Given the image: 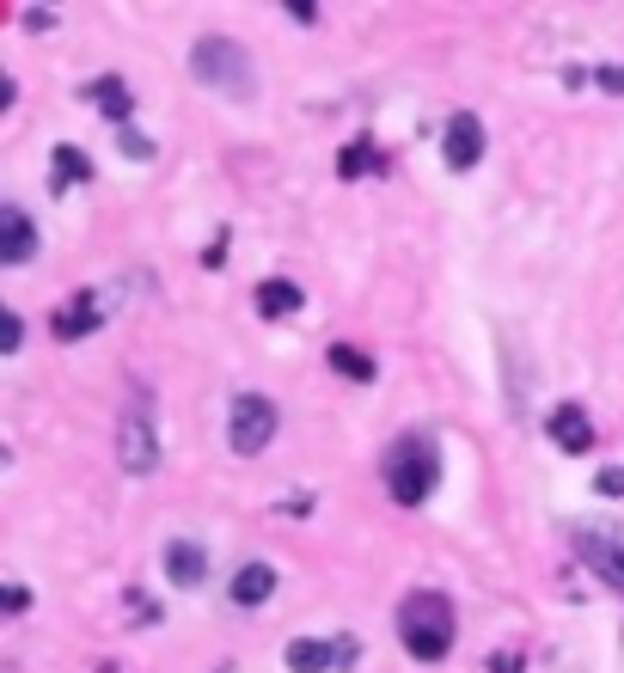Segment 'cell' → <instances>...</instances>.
Returning a JSON list of instances; mask_svg holds the SVG:
<instances>
[{
    "instance_id": "obj_1",
    "label": "cell",
    "mask_w": 624,
    "mask_h": 673,
    "mask_svg": "<svg viewBox=\"0 0 624 673\" xmlns=\"http://www.w3.org/2000/svg\"><path fill=\"white\" fill-rule=\"evenodd\" d=\"M399 643L411 649L416 661H441L453 649V600L435 595V588H416L399 607Z\"/></svg>"
},
{
    "instance_id": "obj_2",
    "label": "cell",
    "mask_w": 624,
    "mask_h": 673,
    "mask_svg": "<svg viewBox=\"0 0 624 673\" xmlns=\"http://www.w3.org/2000/svg\"><path fill=\"white\" fill-rule=\"evenodd\" d=\"M441 484V448L435 435H404L399 448L385 453V490H392V502H404V508H416V502H429Z\"/></svg>"
},
{
    "instance_id": "obj_3",
    "label": "cell",
    "mask_w": 624,
    "mask_h": 673,
    "mask_svg": "<svg viewBox=\"0 0 624 673\" xmlns=\"http://www.w3.org/2000/svg\"><path fill=\"white\" fill-rule=\"evenodd\" d=\"M190 67H197V80H209V86H221V93L252 98V62H245L240 43L202 38V43H197V55H190Z\"/></svg>"
},
{
    "instance_id": "obj_4",
    "label": "cell",
    "mask_w": 624,
    "mask_h": 673,
    "mask_svg": "<svg viewBox=\"0 0 624 673\" xmlns=\"http://www.w3.org/2000/svg\"><path fill=\"white\" fill-rule=\"evenodd\" d=\"M269 435H276V404L264 392H240L233 410H226V448L252 460V453L269 448Z\"/></svg>"
},
{
    "instance_id": "obj_5",
    "label": "cell",
    "mask_w": 624,
    "mask_h": 673,
    "mask_svg": "<svg viewBox=\"0 0 624 673\" xmlns=\"http://www.w3.org/2000/svg\"><path fill=\"white\" fill-rule=\"evenodd\" d=\"M575 557H582V564L594 569L606 588H618V595H624V533L618 527L582 520V527H575Z\"/></svg>"
},
{
    "instance_id": "obj_6",
    "label": "cell",
    "mask_w": 624,
    "mask_h": 673,
    "mask_svg": "<svg viewBox=\"0 0 624 673\" xmlns=\"http://www.w3.org/2000/svg\"><path fill=\"white\" fill-rule=\"evenodd\" d=\"M117 460L123 472H154L160 465V441H154V410H147V398H135L129 410H123V429H117Z\"/></svg>"
},
{
    "instance_id": "obj_7",
    "label": "cell",
    "mask_w": 624,
    "mask_h": 673,
    "mask_svg": "<svg viewBox=\"0 0 624 673\" xmlns=\"http://www.w3.org/2000/svg\"><path fill=\"white\" fill-rule=\"evenodd\" d=\"M356 655H361L356 637H294V643H288V667H294V673L356 667Z\"/></svg>"
},
{
    "instance_id": "obj_8",
    "label": "cell",
    "mask_w": 624,
    "mask_h": 673,
    "mask_svg": "<svg viewBox=\"0 0 624 673\" xmlns=\"http://www.w3.org/2000/svg\"><path fill=\"white\" fill-rule=\"evenodd\" d=\"M441 154H447V172H472L484 159V123L472 117V111H459V117L447 123V135H441Z\"/></svg>"
},
{
    "instance_id": "obj_9",
    "label": "cell",
    "mask_w": 624,
    "mask_h": 673,
    "mask_svg": "<svg viewBox=\"0 0 624 673\" xmlns=\"http://www.w3.org/2000/svg\"><path fill=\"white\" fill-rule=\"evenodd\" d=\"M31 251H38V227H31V214L13 209V202H0V264H25Z\"/></svg>"
},
{
    "instance_id": "obj_10",
    "label": "cell",
    "mask_w": 624,
    "mask_h": 673,
    "mask_svg": "<svg viewBox=\"0 0 624 673\" xmlns=\"http://www.w3.org/2000/svg\"><path fill=\"white\" fill-rule=\"evenodd\" d=\"M544 429H551V441H558L563 453H588L594 448V423H588V410H575V404H558Z\"/></svg>"
},
{
    "instance_id": "obj_11",
    "label": "cell",
    "mask_w": 624,
    "mask_h": 673,
    "mask_svg": "<svg viewBox=\"0 0 624 673\" xmlns=\"http://www.w3.org/2000/svg\"><path fill=\"white\" fill-rule=\"evenodd\" d=\"M98 318H105V313H98V294H74V301H67L62 313L50 318V330H55V337H62V344H74V337H86V330H98Z\"/></svg>"
},
{
    "instance_id": "obj_12",
    "label": "cell",
    "mask_w": 624,
    "mask_h": 673,
    "mask_svg": "<svg viewBox=\"0 0 624 673\" xmlns=\"http://www.w3.org/2000/svg\"><path fill=\"white\" fill-rule=\"evenodd\" d=\"M202 569H209V551H202L197 539H178L172 551H166V576H172L178 588H197V581H202Z\"/></svg>"
},
{
    "instance_id": "obj_13",
    "label": "cell",
    "mask_w": 624,
    "mask_h": 673,
    "mask_svg": "<svg viewBox=\"0 0 624 673\" xmlns=\"http://www.w3.org/2000/svg\"><path fill=\"white\" fill-rule=\"evenodd\" d=\"M86 178H93V159L81 154V147H55V166H50V190L55 197H62V190H74V185H86Z\"/></svg>"
},
{
    "instance_id": "obj_14",
    "label": "cell",
    "mask_w": 624,
    "mask_h": 673,
    "mask_svg": "<svg viewBox=\"0 0 624 673\" xmlns=\"http://www.w3.org/2000/svg\"><path fill=\"white\" fill-rule=\"evenodd\" d=\"M269 595H276V569L269 564H245L240 576H233V600H240V607H264Z\"/></svg>"
},
{
    "instance_id": "obj_15",
    "label": "cell",
    "mask_w": 624,
    "mask_h": 673,
    "mask_svg": "<svg viewBox=\"0 0 624 673\" xmlns=\"http://www.w3.org/2000/svg\"><path fill=\"white\" fill-rule=\"evenodd\" d=\"M86 98H93L98 111H105L110 123H129V111H135V98H129V86H123L117 74H105V80H93L86 86Z\"/></svg>"
},
{
    "instance_id": "obj_16",
    "label": "cell",
    "mask_w": 624,
    "mask_h": 673,
    "mask_svg": "<svg viewBox=\"0 0 624 673\" xmlns=\"http://www.w3.org/2000/svg\"><path fill=\"white\" fill-rule=\"evenodd\" d=\"M257 313L264 318H294L300 313V288H294V282H257Z\"/></svg>"
},
{
    "instance_id": "obj_17",
    "label": "cell",
    "mask_w": 624,
    "mask_h": 673,
    "mask_svg": "<svg viewBox=\"0 0 624 673\" xmlns=\"http://www.w3.org/2000/svg\"><path fill=\"white\" fill-rule=\"evenodd\" d=\"M325 361H331L343 380H373V356H361L356 344H331V349H325Z\"/></svg>"
},
{
    "instance_id": "obj_18",
    "label": "cell",
    "mask_w": 624,
    "mask_h": 673,
    "mask_svg": "<svg viewBox=\"0 0 624 673\" xmlns=\"http://www.w3.org/2000/svg\"><path fill=\"white\" fill-rule=\"evenodd\" d=\"M373 166H380V154H373V141H349L343 154H337V178H368Z\"/></svg>"
},
{
    "instance_id": "obj_19",
    "label": "cell",
    "mask_w": 624,
    "mask_h": 673,
    "mask_svg": "<svg viewBox=\"0 0 624 673\" xmlns=\"http://www.w3.org/2000/svg\"><path fill=\"white\" fill-rule=\"evenodd\" d=\"M19 344H25V318L13 306H0V356H19Z\"/></svg>"
},
{
    "instance_id": "obj_20",
    "label": "cell",
    "mask_w": 624,
    "mask_h": 673,
    "mask_svg": "<svg viewBox=\"0 0 624 673\" xmlns=\"http://www.w3.org/2000/svg\"><path fill=\"white\" fill-rule=\"evenodd\" d=\"M25 607H31V588H19V581H0V619H19Z\"/></svg>"
},
{
    "instance_id": "obj_21",
    "label": "cell",
    "mask_w": 624,
    "mask_h": 673,
    "mask_svg": "<svg viewBox=\"0 0 624 673\" xmlns=\"http://www.w3.org/2000/svg\"><path fill=\"white\" fill-rule=\"evenodd\" d=\"M594 490L600 496H624V465H606V472L594 477Z\"/></svg>"
},
{
    "instance_id": "obj_22",
    "label": "cell",
    "mask_w": 624,
    "mask_h": 673,
    "mask_svg": "<svg viewBox=\"0 0 624 673\" xmlns=\"http://www.w3.org/2000/svg\"><path fill=\"white\" fill-rule=\"evenodd\" d=\"M123 154H129V159H154V141L135 135V129H123Z\"/></svg>"
},
{
    "instance_id": "obj_23",
    "label": "cell",
    "mask_w": 624,
    "mask_h": 673,
    "mask_svg": "<svg viewBox=\"0 0 624 673\" xmlns=\"http://www.w3.org/2000/svg\"><path fill=\"white\" fill-rule=\"evenodd\" d=\"M520 667H527V661H520V649H503V655L490 661V673H520Z\"/></svg>"
},
{
    "instance_id": "obj_24",
    "label": "cell",
    "mask_w": 624,
    "mask_h": 673,
    "mask_svg": "<svg viewBox=\"0 0 624 673\" xmlns=\"http://www.w3.org/2000/svg\"><path fill=\"white\" fill-rule=\"evenodd\" d=\"M600 86H606V93H624V67H600Z\"/></svg>"
},
{
    "instance_id": "obj_25",
    "label": "cell",
    "mask_w": 624,
    "mask_h": 673,
    "mask_svg": "<svg viewBox=\"0 0 624 673\" xmlns=\"http://www.w3.org/2000/svg\"><path fill=\"white\" fill-rule=\"evenodd\" d=\"M7 105H13V80L0 74V111H7Z\"/></svg>"
},
{
    "instance_id": "obj_26",
    "label": "cell",
    "mask_w": 624,
    "mask_h": 673,
    "mask_svg": "<svg viewBox=\"0 0 624 673\" xmlns=\"http://www.w3.org/2000/svg\"><path fill=\"white\" fill-rule=\"evenodd\" d=\"M0 465H7V448H0Z\"/></svg>"
},
{
    "instance_id": "obj_27",
    "label": "cell",
    "mask_w": 624,
    "mask_h": 673,
    "mask_svg": "<svg viewBox=\"0 0 624 673\" xmlns=\"http://www.w3.org/2000/svg\"><path fill=\"white\" fill-rule=\"evenodd\" d=\"M98 673H117V667H98Z\"/></svg>"
}]
</instances>
